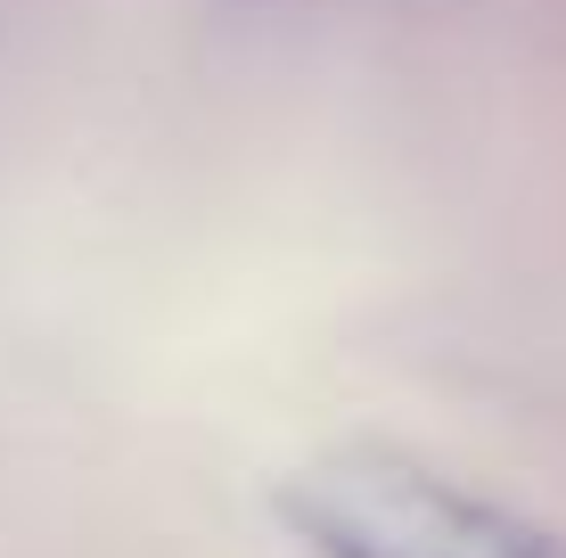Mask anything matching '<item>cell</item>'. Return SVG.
<instances>
[{
	"label": "cell",
	"mask_w": 566,
	"mask_h": 558,
	"mask_svg": "<svg viewBox=\"0 0 566 558\" xmlns=\"http://www.w3.org/2000/svg\"><path fill=\"white\" fill-rule=\"evenodd\" d=\"M271 509L312 558H566V534L395 444H328L296 460L271 485Z\"/></svg>",
	"instance_id": "1"
}]
</instances>
